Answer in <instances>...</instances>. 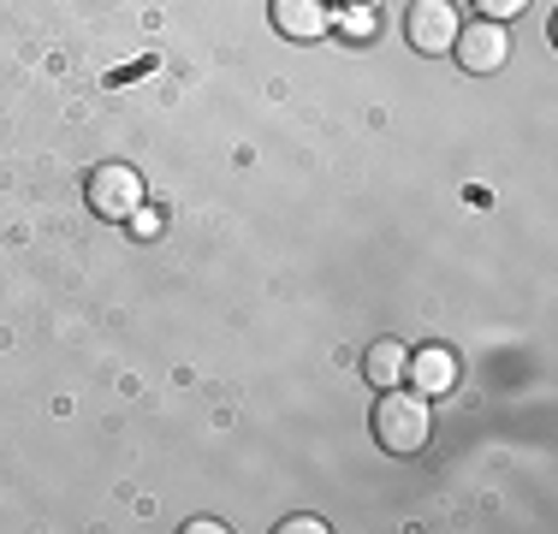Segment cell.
<instances>
[{"label": "cell", "instance_id": "obj_1", "mask_svg": "<svg viewBox=\"0 0 558 534\" xmlns=\"http://www.w3.org/2000/svg\"><path fill=\"white\" fill-rule=\"evenodd\" d=\"M375 439H380V451H392V458H416V451H428V439H434L428 398L387 386L380 404H375Z\"/></svg>", "mask_w": 558, "mask_h": 534}, {"label": "cell", "instance_id": "obj_2", "mask_svg": "<svg viewBox=\"0 0 558 534\" xmlns=\"http://www.w3.org/2000/svg\"><path fill=\"white\" fill-rule=\"evenodd\" d=\"M458 12H451V0H416L404 19V36L416 53H451V43H458Z\"/></svg>", "mask_w": 558, "mask_h": 534}, {"label": "cell", "instance_id": "obj_3", "mask_svg": "<svg viewBox=\"0 0 558 534\" xmlns=\"http://www.w3.org/2000/svg\"><path fill=\"white\" fill-rule=\"evenodd\" d=\"M451 53H458V65H463L470 77H487V72H499V65H505L511 43H505V31H499L494 19H482V24H470V31H458Z\"/></svg>", "mask_w": 558, "mask_h": 534}, {"label": "cell", "instance_id": "obj_4", "mask_svg": "<svg viewBox=\"0 0 558 534\" xmlns=\"http://www.w3.org/2000/svg\"><path fill=\"white\" fill-rule=\"evenodd\" d=\"M89 203H96V214H108V220H125V214L143 208V179L131 167H96Z\"/></svg>", "mask_w": 558, "mask_h": 534}, {"label": "cell", "instance_id": "obj_5", "mask_svg": "<svg viewBox=\"0 0 558 534\" xmlns=\"http://www.w3.org/2000/svg\"><path fill=\"white\" fill-rule=\"evenodd\" d=\"M339 24L333 0H274V31L291 36V43H315Z\"/></svg>", "mask_w": 558, "mask_h": 534}, {"label": "cell", "instance_id": "obj_6", "mask_svg": "<svg viewBox=\"0 0 558 534\" xmlns=\"http://www.w3.org/2000/svg\"><path fill=\"white\" fill-rule=\"evenodd\" d=\"M410 368V380H416V392L422 398H440V392H451V380H458V363H451V351H422L416 363H404Z\"/></svg>", "mask_w": 558, "mask_h": 534}, {"label": "cell", "instance_id": "obj_7", "mask_svg": "<svg viewBox=\"0 0 558 534\" xmlns=\"http://www.w3.org/2000/svg\"><path fill=\"white\" fill-rule=\"evenodd\" d=\"M404 363H410V356H404V344H392V339H387V344H375V351L363 356V374L380 386V392H387V386L404 380Z\"/></svg>", "mask_w": 558, "mask_h": 534}, {"label": "cell", "instance_id": "obj_8", "mask_svg": "<svg viewBox=\"0 0 558 534\" xmlns=\"http://www.w3.org/2000/svg\"><path fill=\"white\" fill-rule=\"evenodd\" d=\"M529 0H475V12H482V19H494V24H505V19H517V12H523Z\"/></svg>", "mask_w": 558, "mask_h": 534}, {"label": "cell", "instance_id": "obj_9", "mask_svg": "<svg viewBox=\"0 0 558 534\" xmlns=\"http://www.w3.org/2000/svg\"><path fill=\"white\" fill-rule=\"evenodd\" d=\"M286 529H291V534H322V517H291Z\"/></svg>", "mask_w": 558, "mask_h": 534}]
</instances>
